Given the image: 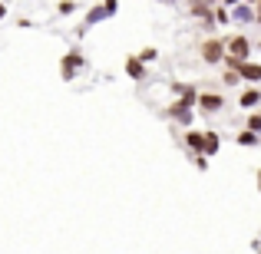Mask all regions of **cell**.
Segmentation results:
<instances>
[{
	"label": "cell",
	"mask_w": 261,
	"mask_h": 254,
	"mask_svg": "<svg viewBox=\"0 0 261 254\" xmlns=\"http://www.w3.org/2000/svg\"><path fill=\"white\" fill-rule=\"evenodd\" d=\"M198 57H202V63L218 66V63H225V57H228V46H225V40H218V37H205L202 43H198Z\"/></svg>",
	"instance_id": "cell-1"
},
{
	"label": "cell",
	"mask_w": 261,
	"mask_h": 254,
	"mask_svg": "<svg viewBox=\"0 0 261 254\" xmlns=\"http://www.w3.org/2000/svg\"><path fill=\"white\" fill-rule=\"evenodd\" d=\"M86 70V57L80 50H70V53H63V60H60V76L70 83V79H76L80 73Z\"/></svg>",
	"instance_id": "cell-2"
},
{
	"label": "cell",
	"mask_w": 261,
	"mask_h": 254,
	"mask_svg": "<svg viewBox=\"0 0 261 254\" xmlns=\"http://www.w3.org/2000/svg\"><path fill=\"white\" fill-rule=\"evenodd\" d=\"M225 46H228V57H238V60H248L251 50H255V43H251L245 33H235V37L225 40Z\"/></svg>",
	"instance_id": "cell-3"
},
{
	"label": "cell",
	"mask_w": 261,
	"mask_h": 254,
	"mask_svg": "<svg viewBox=\"0 0 261 254\" xmlns=\"http://www.w3.org/2000/svg\"><path fill=\"white\" fill-rule=\"evenodd\" d=\"M198 109H202L205 116H215L225 109V96L222 93H198Z\"/></svg>",
	"instance_id": "cell-4"
},
{
	"label": "cell",
	"mask_w": 261,
	"mask_h": 254,
	"mask_svg": "<svg viewBox=\"0 0 261 254\" xmlns=\"http://www.w3.org/2000/svg\"><path fill=\"white\" fill-rule=\"evenodd\" d=\"M166 116H169V119H178V126H192V102H185V99L169 102Z\"/></svg>",
	"instance_id": "cell-5"
},
{
	"label": "cell",
	"mask_w": 261,
	"mask_h": 254,
	"mask_svg": "<svg viewBox=\"0 0 261 254\" xmlns=\"http://www.w3.org/2000/svg\"><path fill=\"white\" fill-rule=\"evenodd\" d=\"M231 23H255V4H235L231 7Z\"/></svg>",
	"instance_id": "cell-6"
},
{
	"label": "cell",
	"mask_w": 261,
	"mask_h": 254,
	"mask_svg": "<svg viewBox=\"0 0 261 254\" xmlns=\"http://www.w3.org/2000/svg\"><path fill=\"white\" fill-rule=\"evenodd\" d=\"M185 146L195 152H205V129H185Z\"/></svg>",
	"instance_id": "cell-7"
},
{
	"label": "cell",
	"mask_w": 261,
	"mask_h": 254,
	"mask_svg": "<svg viewBox=\"0 0 261 254\" xmlns=\"http://www.w3.org/2000/svg\"><path fill=\"white\" fill-rule=\"evenodd\" d=\"M238 106H242V109H258V106H261V89H258V86L242 89V96H238Z\"/></svg>",
	"instance_id": "cell-8"
},
{
	"label": "cell",
	"mask_w": 261,
	"mask_h": 254,
	"mask_svg": "<svg viewBox=\"0 0 261 254\" xmlns=\"http://www.w3.org/2000/svg\"><path fill=\"white\" fill-rule=\"evenodd\" d=\"M126 76L136 79V83H139V79H146V60H142V57H129L126 60Z\"/></svg>",
	"instance_id": "cell-9"
},
{
	"label": "cell",
	"mask_w": 261,
	"mask_h": 254,
	"mask_svg": "<svg viewBox=\"0 0 261 254\" xmlns=\"http://www.w3.org/2000/svg\"><path fill=\"white\" fill-rule=\"evenodd\" d=\"M238 73H242L245 83H261V63H251V60H242V66H238Z\"/></svg>",
	"instance_id": "cell-10"
},
{
	"label": "cell",
	"mask_w": 261,
	"mask_h": 254,
	"mask_svg": "<svg viewBox=\"0 0 261 254\" xmlns=\"http://www.w3.org/2000/svg\"><path fill=\"white\" fill-rule=\"evenodd\" d=\"M218 149H222V135H218V132H212V129H205V152H202V155L215 159V155H218Z\"/></svg>",
	"instance_id": "cell-11"
},
{
	"label": "cell",
	"mask_w": 261,
	"mask_h": 254,
	"mask_svg": "<svg viewBox=\"0 0 261 254\" xmlns=\"http://www.w3.org/2000/svg\"><path fill=\"white\" fill-rule=\"evenodd\" d=\"M172 93L178 96V99H185V102H192V106H198V89H195V86L175 83V86H172Z\"/></svg>",
	"instance_id": "cell-12"
},
{
	"label": "cell",
	"mask_w": 261,
	"mask_h": 254,
	"mask_svg": "<svg viewBox=\"0 0 261 254\" xmlns=\"http://www.w3.org/2000/svg\"><path fill=\"white\" fill-rule=\"evenodd\" d=\"M102 20H109V10H106L102 4H99V7H93V10L86 13V23H89V26H93V23H102Z\"/></svg>",
	"instance_id": "cell-13"
},
{
	"label": "cell",
	"mask_w": 261,
	"mask_h": 254,
	"mask_svg": "<svg viewBox=\"0 0 261 254\" xmlns=\"http://www.w3.org/2000/svg\"><path fill=\"white\" fill-rule=\"evenodd\" d=\"M258 135H261V132H255V129L245 126L242 132H238V146H258Z\"/></svg>",
	"instance_id": "cell-14"
},
{
	"label": "cell",
	"mask_w": 261,
	"mask_h": 254,
	"mask_svg": "<svg viewBox=\"0 0 261 254\" xmlns=\"http://www.w3.org/2000/svg\"><path fill=\"white\" fill-rule=\"evenodd\" d=\"M238 79H242V73H238V70H228V66H225V76H222V83H225V86H235Z\"/></svg>",
	"instance_id": "cell-15"
},
{
	"label": "cell",
	"mask_w": 261,
	"mask_h": 254,
	"mask_svg": "<svg viewBox=\"0 0 261 254\" xmlns=\"http://www.w3.org/2000/svg\"><path fill=\"white\" fill-rule=\"evenodd\" d=\"M245 126H248V129H255V132H261V109L248 116V122H245Z\"/></svg>",
	"instance_id": "cell-16"
},
{
	"label": "cell",
	"mask_w": 261,
	"mask_h": 254,
	"mask_svg": "<svg viewBox=\"0 0 261 254\" xmlns=\"http://www.w3.org/2000/svg\"><path fill=\"white\" fill-rule=\"evenodd\" d=\"M102 7L109 10V17H116V10H119V0H102Z\"/></svg>",
	"instance_id": "cell-17"
},
{
	"label": "cell",
	"mask_w": 261,
	"mask_h": 254,
	"mask_svg": "<svg viewBox=\"0 0 261 254\" xmlns=\"http://www.w3.org/2000/svg\"><path fill=\"white\" fill-rule=\"evenodd\" d=\"M195 7H215V0H189V10H195Z\"/></svg>",
	"instance_id": "cell-18"
},
{
	"label": "cell",
	"mask_w": 261,
	"mask_h": 254,
	"mask_svg": "<svg viewBox=\"0 0 261 254\" xmlns=\"http://www.w3.org/2000/svg\"><path fill=\"white\" fill-rule=\"evenodd\" d=\"M139 57H142V60H146V63H152V60H155V46H146V50H142V53H139Z\"/></svg>",
	"instance_id": "cell-19"
},
{
	"label": "cell",
	"mask_w": 261,
	"mask_h": 254,
	"mask_svg": "<svg viewBox=\"0 0 261 254\" xmlns=\"http://www.w3.org/2000/svg\"><path fill=\"white\" fill-rule=\"evenodd\" d=\"M73 10H76V4H73V0H63V4H60V13H63V17H66V13H73Z\"/></svg>",
	"instance_id": "cell-20"
},
{
	"label": "cell",
	"mask_w": 261,
	"mask_h": 254,
	"mask_svg": "<svg viewBox=\"0 0 261 254\" xmlns=\"http://www.w3.org/2000/svg\"><path fill=\"white\" fill-rule=\"evenodd\" d=\"M255 23H261V0L255 4Z\"/></svg>",
	"instance_id": "cell-21"
},
{
	"label": "cell",
	"mask_w": 261,
	"mask_h": 254,
	"mask_svg": "<svg viewBox=\"0 0 261 254\" xmlns=\"http://www.w3.org/2000/svg\"><path fill=\"white\" fill-rule=\"evenodd\" d=\"M7 17V4H4V0H0V20H4Z\"/></svg>",
	"instance_id": "cell-22"
},
{
	"label": "cell",
	"mask_w": 261,
	"mask_h": 254,
	"mask_svg": "<svg viewBox=\"0 0 261 254\" xmlns=\"http://www.w3.org/2000/svg\"><path fill=\"white\" fill-rule=\"evenodd\" d=\"M235 4H242V0H225V7H235Z\"/></svg>",
	"instance_id": "cell-23"
},
{
	"label": "cell",
	"mask_w": 261,
	"mask_h": 254,
	"mask_svg": "<svg viewBox=\"0 0 261 254\" xmlns=\"http://www.w3.org/2000/svg\"><path fill=\"white\" fill-rule=\"evenodd\" d=\"M159 4H182V0H159Z\"/></svg>",
	"instance_id": "cell-24"
},
{
	"label": "cell",
	"mask_w": 261,
	"mask_h": 254,
	"mask_svg": "<svg viewBox=\"0 0 261 254\" xmlns=\"http://www.w3.org/2000/svg\"><path fill=\"white\" fill-rule=\"evenodd\" d=\"M255 178H258V191H261V168H258V175H255Z\"/></svg>",
	"instance_id": "cell-25"
},
{
	"label": "cell",
	"mask_w": 261,
	"mask_h": 254,
	"mask_svg": "<svg viewBox=\"0 0 261 254\" xmlns=\"http://www.w3.org/2000/svg\"><path fill=\"white\" fill-rule=\"evenodd\" d=\"M255 46H258V50H261V40H258V43H255Z\"/></svg>",
	"instance_id": "cell-26"
},
{
	"label": "cell",
	"mask_w": 261,
	"mask_h": 254,
	"mask_svg": "<svg viewBox=\"0 0 261 254\" xmlns=\"http://www.w3.org/2000/svg\"><path fill=\"white\" fill-rule=\"evenodd\" d=\"M248 4H258V0H248Z\"/></svg>",
	"instance_id": "cell-27"
}]
</instances>
